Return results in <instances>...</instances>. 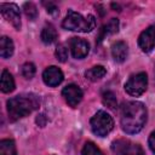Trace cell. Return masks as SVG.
<instances>
[{
	"label": "cell",
	"instance_id": "5b68a950",
	"mask_svg": "<svg viewBox=\"0 0 155 155\" xmlns=\"http://www.w3.org/2000/svg\"><path fill=\"white\" fill-rule=\"evenodd\" d=\"M148 86V75L144 71L131 75L130 79L125 84V91L133 97H138L143 94Z\"/></svg>",
	"mask_w": 155,
	"mask_h": 155
},
{
	"label": "cell",
	"instance_id": "30bf717a",
	"mask_svg": "<svg viewBox=\"0 0 155 155\" xmlns=\"http://www.w3.org/2000/svg\"><path fill=\"white\" fill-rule=\"evenodd\" d=\"M63 79H64V76H63L62 70L58 67H54V65H51V67L46 68L44 70V73H42L44 82L47 86H51V87L58 86L63 81Z\"/></svg>",
	"mask_w": 155,
	"mask_h": 155
},
{
	"label": "cell",
	"instance_id": "9c48e42d",
	"mask_svg": "<svg viewBox=\"0 0 155 155\" xmlns=\"http://www.w3.org/2000/svg\"><path fill=\"white\" fill-rule=\"evenodd\" d=\"M69 46H70L73 57L76 59H82L88 54L90 45L86 40L81 39V38H71Z\"/></svg>",
	"mask_w": 155,
	"mask_h": 155
},
{
	"label": "cell",
	"instance_id": "d4e9b609",
	"mask_svg": "<svg viewBox=\"0 0 155 155\" xmlns=\"http://www.w3.org/2000/svg\"><path fill=\"white\" fill-rule=\"evenodd\" d=\"M149 147H150L151 151L155 154V131H153L149 136Z\"/></svg>",
	"mask_w": 155,
	"mask_h": 155
},
{
	"label": "cell",
	"instance_id": "ba28073f",
	"mask_svg": "<svg viewBox=\"0 0 155 155\" xmlns=\"http://www.w3.org/2000/svg\"><path fill=\"white\" fill-rule=\"evenodd\" d=\"M62 96L64 97L65 102L70 105V107H76L81 99H82V90L78 86V85H74V84H70L68 86H65L62 91Z\"/></svg>",
	"mask_w": 155,
	"mask_h": 155
},
{
	"label": "cell",
	"instance_id": "7c38bea8",
	"mask_svg": "<svg viewBox=\"0 0 155 155\" xmlns=\"http://www.w3.org/2000/svg\"><path fill=\"white\" fill-rule=\"evenodd\" d=\"M111 150L115 155H132L133 151V143L126 139H117L113 142Z\"/></svg>",
	"mask_w": 155,
	"mask_h": 155
},
{
	"label": "cell",
	"instance_id": "603a6c76",
	"mask_svg": "<svg viewBox=\"0 0 155 155\" xmlns=\"http://www.w3.org/2000/svg\"><path fill=\"white\" fill-rule=\"evenodd\" d=\"M23 10H24V13H25L30 19H35V18L38 17L36 6H35L33 2H25L24 6H23Z\"/></svg>",
	"mask_w": 155,
	"mask_h": 155
},
{
	"label": "cell",
	"instance_id": "d6986e66",
	"mask_svg": "<svg viewBox=\"0 0 155 155\" xmlns=\"http://www.w3.org/2000/svg\"><path fill=\"white\" fill-rule=\"evenodd\" d=\"M102 101H103V104L107 105L108 108L110 109H116L117 108V99H116V96L114 92L111 91H105L102 96Z\"/></svg>",
	"mask_w": 155,
	"mask_h": 155
},
{
	"label": "cell",
	"instance_id": "e0dca14e",
	"mask_svg": "<svg viewBox=\"0 0 155 155\" xmlns=\"http://www.w3.org/2000/svg\"><path fill=\"white\" fill-rule=\"evenodd\" d=\"M105 74H107V69L103 65H94V67L90 68L88 70H86L85 76L90 81H97V80L102 79Z\"/></svg>",
	"mask_w": 155,
	"mask_h": 155
},
{
	"label": "cell",
	"instance_id": "4316f807",
	"mask_svg": "<svg viewBox=\"0 0 155 155\" xmlns=\"http://www.w3.org/2000/svg\"><path fill=\"white\" fill-rule=\"evenodd\" d=\"M154 73H155V68H154Z\"/></svg>",
	"mask_w": 155,
	"mask_h": 155
},
{
	"label": "cell",
	"instance_id": "cb8c5ba5",
	"mask_svg": "<svg viewBox=\"0 0 155 155\" xmlns=\"http://www.w3.org/2000/svg\"><path fill=\"white\" fill-rule=\"evenodd\" d=\"M44 5L46 6V11L50 13V15H53V16H56V15H58V7L53 4V2H44Z\"/></svg>",
	"mask_w": 155,
	"mask_h": 155
},
{
	"label": "cell",
	"instance_id": "44dd1931",
	"mask_svg": "<svg viewBox=\"0 0 155 155\" xmlns=\"http://www.w3.org/2000/svg\"><path fill=\"white\" fill-rule=\"evenodd\" d=\"M21 74L24 79H31L35 75V65L33 63H24L21 67Z\"/></svg>",
	"mask_w": 155,
	"mask_h": 155
},
{
	"label": "cell",
	"instance_id": "8992f818",
	"mask_svg": "<svg viewBox=\"0 0 155 155\" xmlns=\"http://www.w3.org/2000/svg\"><path fill=\"white\" fill-rule=\"evenodd\" d=\"M0 12L2 17L15 27V29L17 30L21 29V12L16 4H8V2L1 4Z\"/></svg>",
	"mask_w": 155,
	"mask_h": 155
},
{
	"label": "cell",
	"instance_id": "8fae6325",
	"mask_svg": "<svg viewBox=\"0 0 155 155\" xmlns=\"http://www.w3.org/2000/svg\"><path fill=\"white\" fill-rule=\"evenodd\" d=\"M111 56H113L114 61L117 62V63L125 62L127 56H128V46H127V44L124 42V41H116L115 44H113V46H111Z\"/></svg>",
	"mask_w": 155,
	"mask_h": 155
},
{
	"label": "cell",
	"instance_id": "ffe728a7",
	"mask_svg": "<svg viewBox=\"0 0 155 155\" xmlns=\"http://www.w3.org/2000/svg\"><path fill=\"white\" fill-rule=\"evenodd\" d=\"M81 155H104L101 149L92 142H87L85 143L82 150H81Z\"/></svg>",
	"mask_w": 155,
	"mask_h": 155
},
{
	"label": "cell",
	"instance_id": "3957f363",
	"mask_svg": "<svg viewBox=\"0 0 155 155\" xmlns=\"http://www.w3.org/2000/svg\"><path fill=\"white\" fill-rule=\"evenodd\" d=\"M62 25L67 30L73 31H81V33H88L94 29L96 27V18L92 15H87L84 17L82 15L69 10L65 18L62 22Z\"/></svg>",
	"mask_w": 155,
	"mask_h": 155
},
{
	"label": "cell",
	"instance_id": "484cf974",
	"mask_svg": "<svg viewBox=\"0 0 155 155\" xmlns=\"http://www.w3.org/2000/svg\"><path fill=\"white\" fill-rule=\"evenodd\" d=\"M132 155H144V151H143L142 147L138 145V144H133V151H132Z\"/></svg>",
	"mask_w": 155,
	"mask_h": 155
},
{
	"label": "cell",
	"instance_id": "4fadbf2b",
	"mask_svg": "<svg viewBox=\"0 0 155 155\" xmlns=\"http://www.w3.org/2000/svg\"><path fill=\"white\" fill-rule=\"evenodd\" d=\"M119 31V19L117 18H111L105 25H103V28L101 29L99 31V35H98V40H97V44H101L107 36L109 35H113L115 33Z\"/></svg>",
	"mask_w": 155,
	"mask_h": 155
},
{
	"label": "cell",
	"instance_id": "ac0fdd59",
	"mask_svg": "<svg viewBox=\"0 0 155 155\" xmlns=\"http://www.w3.org/2000/svg\"><path fill=\"white\" fill-rule=\"evenodd\" d=\"M0 155H17L16 144L12 139H2L0 142Z\"/></svg>",
	"mask_w": 155,
	"mask_h": 155
},
{
	"label": "cell",
	"instance_id": "277c9868",
	"mask_svg": "<svg viewBox=\"0 0 155 155\" xmlns=\"http://www.w3.org/2000/svg\"><path fill=\"white\" fill-rule=\"evenodd\" d=\"M90 125H91L92 132L96 136L105 137L114 128V120L107 111L99 110L92 116V119L90 121Z\"/></svg>",
	"mask_w": 155,
	"mask_h": 155
},
{
	"label": "cell",
	"instance_id": "7a4b0ae2",
	"mask_svg": "<svg viewBox=\"0 0 155 155\" xmlns=\"http://www.w3.org/2000/svg\"><path fill=\"white\" fill-rule=\"evenodd\" d=\"M40 104L35 94H21L7 101V113L10 121H16L21 117L29 115L33 110L38 109Z\"/></svg>",
	"mask_w": 155,
	"mask_h": 155
},
{
	"label": "cell",
	"instance_id": "2e32d148",
	"mask_svg": "<svg viewBox=\"0 0 155 155\" xmlns=\"http://www.w3.org/2000/svg\"><path fill=\"white\" fill-rule=\"evenodd\" d=\"M57 39V30L52 24H46L41 30V40L44 44H52Z\"/></svg>",
	"mask_w": 155,
	"mask_h": 155
},
{
	"label": "cell",
	"instance_id": "5bb4252c",
	"mask_svg": "<svg viewBox=\"0 0 155 155\" xmlns=\"http://www.w3.org/2000/svg\"><path fill=\"white\" fill-rule=\"evenodd\" d=\"M0 87H1V91L4 93H8V92H12L15 90V80H13V76L6 69L2 70V73H1Z\"/></svg>",
	"mask_w": 155,
	"mask_h": 155
},
{
	"label": "cell",
	"instance_id": "6da1fadb",
	"mask_svg": "<svg viewBox=\"0 0 155 155\" xmlns=\"http://www.w3.org/2000/svg\"><path fill=\"white\" fill-rule=\"evenodd\" d=\"M120 122L124 132L128 134L138 133L147 122L145 105L137 101L124 103L120 110Z\"/></svg>",
	"mask_w": 155,
	"mask_h": 155
},
{
	"label": "cell",
	"instance_id": "7402d4cb",
	"mask_svg": "<svg viewBox=\"0 0 155 155\" xmlns=\"http://www.w3.org/2000/svg\"><path fill=\"white\" fill-rule=\"evenodd\" d=\"M54 54H56V58H57L59 62L64 63V62L68 59V48L65 47L64 44H59V45L57 46V48H56Z\"/></svg>",
	"mask_w": 155,
	"mask_h": 155
},
{
	"label": "cell",
	"instance_id": "9a60e30c",
	"mask_svg": "<svg viewBox=\"0 0 155 155\" xmlns=\"http://www.w3.org/2000/svg\"><path fill=\"white\" fill-rule=\"evenodd\" d=\"M15 50L13 41L8 36H2L0 39V56L1 58H8L12 56Z\"/></svg>",
	"mask_w": 155,
	"mask_h": 155
},
{
	"label": "cell",
	"instance_id": "52a82bcc",
	"mask_svg": "<svg viewBox=\"0 0 155 155\" xmlns=\"http://www.w3.org/2000/svg\"><path fill=\"white\" fill-rule=\"evenodd\" d=\"M138 45L143 52H150L155 47V25L148 27L138 38Z\"/></svg>",
	"mask_w": 155,
	"mask_h": 155
}]
</instances>
